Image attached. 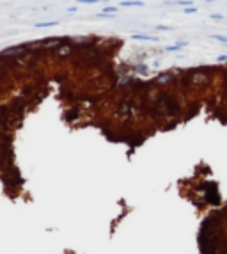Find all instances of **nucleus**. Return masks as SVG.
I'll list each match as a JSON object with an SVG mask.
<instances>
[{
  "instance_id": "f257e3e1",
  "label": "nucleus",
  "mask_w": 227,
  "mask_h": 254,
  "mask_svg": "<svg viewBox=\"0 0 227 254\" xmlns=\"http://www.w3.org/2000/svg\"><path fill=\"white\" fill-rule=\"evenodd\" d=\"M133 39H137V41H153V43L160 41L156 36H151V34H133Z\"/></svg>"
},
{
  "instance_id": "f03ea898",
  "label": "nucleus",
  "mask_w": 227,
  "mask_h": 254,
  "mask_svg": "<svg viewBox=\"0 0 227 254\" xmlns=\"http://www.w3.org/2000/svg\"><path fill=\"white\" fill-rule=\"evenodd\" d=\"M119 6H121V7H135V6H137V7H142L144 2H142V0H126V2H121Z\"/></svg>"
},
{
  "instance_id": "7ed1b4c3",
  "label": "nucleus",
  "mask_w": 227,
  "mask_h": 254,
  "mask_svg": "<svg viewBox=\"0 0 227 254\" xmlns=\"http://www.w3.org/2000/svg\"><path fill=\"white\" fill-rule=\"evenodd\" d=\"M59 25V21H43V23H36V29H43V27H55Z\"/></svg>"
},
{
  "instance_id": "20e7f679",
  "label": "nucleus",
  "mask_w": 227,
  "mask_h": 254,
  "mask_svg": "<svg viewBox=\"0 0 227 254\" xmlns=\"http://www.w3.org/2000/svg\"><path fill=\"white\" fill-rule=\"evenodd\" d=\"M209 37H211V39H215V41H220L222 44H225V43H227V36H223V34H211Z\"/></svg>"
},
{
  "instance_id": "39448f33",
  "label": "nucleus",
  "mask_w": 227,
  "mask_h": 254,
  "mask_svg": "<svg viewBox=\"0 0 227 254\" xmlns=\"http://www.w3.org/2000/svg\"><path fill=\"white\" fill-rule=\"evenodd\" d=\"M114 14V13H117V7H112V6H106L105 9H103V14Z\"/></svg>"
},
{
  "instance_id": "423d86ee",
  "label": "nucleus",
  "mask_w": 227,
  "mask_h": 254,
  "mask_svg": "<svg viewBox=\"0 0 227 254\" xmlns=\"http://www.w3.org/2000/svg\"><path fill=\"white\" fill-rule=\"evenodd\" d=\"M183 13H185V14H193V13H197V7H193V6H190V7H183Z\"/></svg>"
},
{
  "instance_id": "0eeeda50",
  "label": "nucleus",
  "mask_w": 227,
  "mask_h": 254,
  "mask_svg": "<svg viewBox=\"0 0 227 254\" xmlns=\"http://www.w3.org/2000/svg\"><path fill=\"white\" fill-rule=\"evenodd\" d=\"M80 4H98V2H101V0H78Z\"/></svg>"
},
{
  "instance_id": "6e6552de",
  "label": "nucleus",
  "mask_w": 227,
  "mask_h": 254,
  "mask_svg": "<svg viewBox=\"0 0 227 254\" xmlns=\"http://www.w3.org/2000/svg\"><path fill=\"white\" fill-rule=\"evenodd\" d=\"M209 18L211 20H223V14H216L215 13V14H209Z\"/></svg>"
},
{
  "instance_id": "1a4fd4ad",
  "label": "nucleus",
  "mask_w": 227,
  "mask_h": 254,
  "mask_svg": "<svg viewBox=\"0 0 227 254\" xmlns=\"http://www.w3.org/2000/svg\"><path fill=\"white\" fill-rule=\"evenodd\" d=\"M216 61H218V62H225V61H227V55H218Z\"/></svg>"
},
{
  "instance_id": "9d476101",
  "label": "nucleus",
  "mask_w": 227,
  "mask_h": 254,
  "mask_svg": "<svg viewBox=\"0 0 227 254\" xmlns=\"http://www.w3.org/2000/svg\"><path fill=\"white\" fill-rule=\"evenodd\" d=\"M156 30H170V27H163V25H158Z\"/></svg>"
},
{
  "instance_id": "9b49d317",
  "label": "nucleus",
  "mask_w": 227,
  "mask_h": 254,
  "mask_svg": "<svg viewBox=\"0 0 227 254\" xmlns=\"http://www.w3.org/2000/svg\"><path fill=\"white\" fill-rule=\"evenodd\" d=\"M225 46H227V43H225Z\"/></svg>"
}]
</instances>
